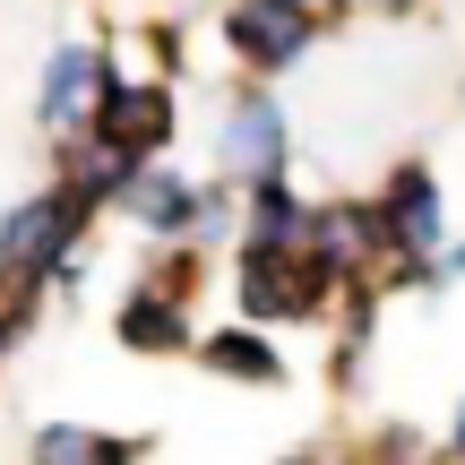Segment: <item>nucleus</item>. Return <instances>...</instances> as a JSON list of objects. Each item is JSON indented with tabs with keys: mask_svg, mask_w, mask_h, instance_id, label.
<instances>
[{
	"mask_svg": "<svg viewBox=\"0 0 465 465\" xmlns=\"http://www.w3.org/2000/svg\"><path fill=\"white\" fill-rule=\"evenodd\" d=\"M86 242H95V216L69 199L61 182H35L26 199L0 207V302H52L86 284Z\"/></svg>",
	"mask_w": 465,
	"mask_h": 465,
	"instance_id": "nucleus-1",
	"label": "nucleus"
},
{
	"mask_svg": "<svg viewBox=\"0 0 465 465\" xmlns=\"http://www.w3.org/2000/svg\"><path fill=\"white\" fill-rule=\"evenodd\" d=\"M190 130V104H182V78H147L130 69V44L104 35V86H95V113H86V138L121 155V164H155L173 155Z\"/></svg>",
	"mask_w": 465,
	"mask_h": 465,
	"instance_id": "nucleus-2",
	"label": "nucleus"
},
{
	"mask_svg": "<svg viewBox=\"0 0 465 465\" xmlns=\"http://www.w3.org/2000/svg\"><path fill=\"white\" fill-rule=\"evenodd\" d=\"M207 164H216V182H232V190L293 173V164H302L293 104H284L267 78H232L224 104H216V121H207Z\"/></svg>",
	"mask_w": 465,
	"mask_h": 465,
	"instance_id": "nucleus-3",
	"label": "nucleus"
},
{
	"mask_svg": "<svg viewBox=\"0 0 465 465\" xmlns=\"http://www.w3.org/2000/svg\"><path fill=\"white\" fill-rule=\"evenodd\" d=\"M232 319H259V328H319L336 311V276L311 259L302 242L267 250V242H232Z\"/></svg>",
	"mask_w": 465,
	"mask_h": 465,
	"instance_id": "nucleus-4",
	"label": "nucleus"
},
{
	"mask_svg": "<svg viewBox=\"0 0 465 465\" xmlns=\"http://www.w3.org/2000/svg\"><path fill=\"white\" fill-rule=\"evenodd\" d=\"M328 35L336 26H328L319 0H224L216 9V44H224L232 78H267V86H284L293 69H311Z\"/></svg>",
	"mask_w": 465,
	"mask_h": 465,
	"instance_id": "nucleus-5",
	"label": "nucleus"
},
{
	"mask_svg": "<svg viewBox=\"0 0 465 465\" xmlns=\"http://www.w3.org/2000/svg\"><path fill=\"white\" fill-rule=\"evenodd\" d=\"M371 207H380V232H388L380 284H388V293H414L422 259H440V242L457 232V216H449V182H440V164H422V155H397V164L371 182Z\"/></svg>",
	"mask_w": 465,
	"mask_h": 465,
	"instance_id": "nucleus-6",
	"label": "nucleus"
},
{
	"mask_svg": "<svg viewBox=\"0 0 465 465\" xmlns=\"http://www.w3.org/2000/svg\"><path fill=\"white\" fill-rule=\"evenodd\" d=\"M302 250L328 267L336 284H362L388 267V232L371 190H311V216H302Z\"/></svg>",
	"mask_w": 465,
	"mask_h": 465,
	"instance_id": "nucleus-7",
	"label": "nucleus"
},
{
	"mask_svg": "<svg viewBox=\"0 0 465 465\" xmlns=\"http://www.w3.org/2000/svg\"><path fill=\"white\" fill-rule=\"evenodd\" d=\"M95 86H104V35H86V26L52 35L44 61H35V130H44V138L86 130V113H95Z\"/></svg>",
	"mask_w": 465,
	"mask_h": 465,
	"instance_id": "nucleus-8",
	"label": "nucleus"
},
{
	"mask_svg": "<svg viewBox=\"0 0 465 465\" xmlns=\"http://www.w3.org/2000/svg\"><path fill=\"white\" fill-rule=\"evenodd\" d=\"M113 345L138 353V362H190V345H199V302L130 276V293L113 302Z\"/></svg>",
	"mask_w": 465,
	"mask_h": 465,
	"instance_id": "nucleus-9",
	"label": "nucleus"
},
{
	"mask_svg": "<svg viewBox=\"0 0 465 465\" xmlns=\"http://www.w3.org/2000/svg\"><path fill=\"white\" fill-rule=\"evenodd\" d=\"M190 207H199V173L182 155H155V164H130L121 173V199L113 216L138 232V242H182L190 232Z\"/></svg>",
	"mask_w": 465,
	"mask_h": 465,
	"instance_id": "nucleus-10",
	"label": "nucleus"
},
{
	"mask_svg": "<svg viewBox=\"0 0 465 465\" xmlns=\"http://www.w3.org/2000/svg\"><path fill=\"white\" fill-rule=\"evenodd\" d=\"M190 362H199L207 380H232V388H284L293 380L276 328H259V319H207L199 345H190Z\"/></svg>",
	"mask_w": 465,
	"mask_h": 465,
	"instance_id": "nucleus-11",
	"label": "nucleus"
},
{
	"mask_svg": "<svg viewBox=\"0 0 465 465\" xmlns=\"http://www.w3.org/2000/svg\"><path fill=\"white\" fill-rule=\"evenodd\" d=\"M380 302H388V284L380 276H362V284H336V336H328V380L336 388H362V362H371V345H380Z\"/></svg>",
	"mask_w": 465,
	"mask_h": 465,
	"instance_id": "nucleus-12",
	"label": "nucleus"
},
{
	"mask_svg": "<svg viewBox=\"0 0 465 465\" xmlns=\"http://www.w3.org/2000/svg\"><path fill=\"white\" fill-rule=\"evenodd\" d=\"M121 173H130V164H121V155L104 147V138H86V130L52 138V182H61V190H69V199H78L95 224L113 216V199H121Z\"/></svg>",
	"mask_w": 465,
	"mask_h": 465,
	"instance_id": "nucleus-13",
	"label": "nucleus"
},
{
	"mask_svg": "<svg viewBox=\"0 0 465 465\" xmlns=\"http://www.w3.org/2000/svg\"><path fill=\"white\" fill-rule=\"evenodd\" d=\"M147 440L130 431H95V422H44L26 440V465H138Z\"/></svg>",
	"mask_w": 465,
	"mask_h": 465,
	"instance_id": "nucleus-14",
	"label": "nucleus"
},
{
	"mask_svg": "<svg viewBox=\"0 0 465 465\" xmlns=\"http://www.w3.org/2000/svg\"><path fill=\"white\" fill-rule=\"evenodd\" d=\"M302 216H311V190H302L293 173H276V182H250V190H242V242L284 250V242H302Z\"/></svg>",
	"mask_w": 465,
	"mask_h": 465,
	"instance_id": "nucleus-15",
	"label": "nucleus"
},
{
	"mask_svg": "<svg viewBox=\"0 0 465 465\" xmlns=\"http://www.w3.org/2000/svg\"><path fill=\"white\" fill-rule=\"evenodd\" d=\"M182 242H199L207 259H224L232 242H242V190L216 182V173H199V207H190V232Z\"/></svg>",
	"mask_w": 465,
	"mask_h": 465,
	"instance_id": "nucleus-16",
	"label": "nucleus"
},
{
	"mask_svg": "<svg viewBox=\"0 0 465 465\" xmlns=\"http://www.w3.org/2000/svg\"><path fill=\"white\" fill-rule=\"evenodd\" d=\"M130 69H147V78H190V26L182 17H138L130 26Z\"/></svg>",
	"mask_w": 465,
	"mask_h": 465,
	"instance_id": "nucleus-17",
	"label": "nucleus"
},
{
	"mask_svg": "<svg viewBox=\"0 0 465 465\" xmlns=\"http://www.w3.org/2000/svg\"><path fill=\"white\" fill-rule=\"evenodd\" d=\"M207 267H216V259H207L199 242H147V267H138V276L164 284V293H182V302H199L207 293Z\"/></svg>",
	"mask_w": 465,
	"mask_h": 465,
	"instance_id": "nucleus-18",
	"label": "nucleus"
},
{
	"mask_svg": "<svg viewBox=\"0 0 465 465\" xmlns=\"http://www.w3.org/2000/svg\"><path fill=\"white\" fill-rule=\"evenodd\" d=\"M353 9H371V17H422L431 0H353Z\"/></svg>",
	"mask_w": 465,
	"mask_h": 465,
	"instance_id": "nucleus-19",
	"label": "nucleus"
},
{
	"mask_svg": "<svg viewBox=\"0 0 465 465\" xmlns=\"http://www.w3.org/2000/svg\"><path fill=\"white\" fill-rule=\"evenodd\" d=\"M440 449H449V465H465V397H457V414H449V440H440Z\"/></svg>",
	"mask_w": 465,
	"mask_h": 465,
	"instance_id": "nucleus-20",
	"label": "nucleus"
},
{
	"mask_svg": "<svg viewBox=\"0 0 465 465\" xmlns=\"http://www.w3.org/2000/svg\"><path fill=\"white\" fill-rule=\"evenodd\" d=\"M284 465H353V457H328V449H302V457H284Z\"/></svg>",
	"mask_w": 465,
	"mask_h": 465,
	"instance_id": "nucleus-21",
	"label": "nucleus"
},
{
	"mask_svg": "<svg viewBox=\"0 0 465 465\" xmlns=\"http://www.w3.org/2000/svg\"><path fill=\"white\" fill-rule=\"evenodd\" d=\"M414 465H431V457H414Z\"/></svg>",
	"mask_w": 465,
	"mask_h": 465,
	"instance_id": "nucleus-22",
	"label": "nucleus"
}]
</instances>
